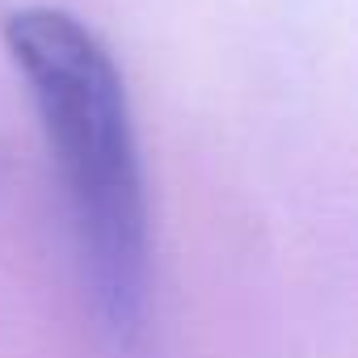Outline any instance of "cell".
I'll return each instance as SVG.
<instances>
[{
  "label": "cell",
  "mask_w": 358,
  "mask_h": 358,
  "mask_svg": "<svg viewBox=\"0 0 358 358\" xmlns=\"http://www.w3.org/2000/svg\"><path fill=\"white\" fill-rule=\"evenodd\" d=\"M5 47L64 173L101 333L131 350L148 333V207L122 76L101 38L64 9L9 13Z\"/></svg>",
  "instance_id": "6da1fadb"
}]
</instances>
